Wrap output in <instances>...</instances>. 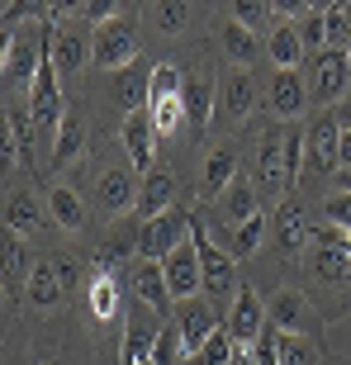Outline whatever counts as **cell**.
Segmentation results:
<instances>
[{
  "mask_svg": "<svg viewBox=\"0 0 351 365\" xmlns=\"http://www.w3.org/2000/svg\"><path fill=\"white\" fill-rule=\"evenodd\" d=\"M162 275H166V289H171L176 304L204 294V271H200V247H195V237L185 247H176L171 257L162 261Z\"/></svg>",
  "mask_w": 351,
  "mask_h": 365,
  "instance_id": "cell-18",
  "label": "cell"
},
{
  "mask_svg": "<svg viewBox=\"0 0 351 365\" xmlns=\"http://www.w3.org/2000/svg\"><path fill=\"white\" fill-rule=\"evenodd\" d=\"M86 309H91L95 323H114L123 309V294H119V284H114V275L109 271H95L91 284H86Z\"/></svg>",
  "mask_w": 351,
  "mask_h": 365,
  "instance_id": "cell-29",
  "label": "cell"
},
{
  "mask_svg": "<svg viewBox=\"0 0 351 365\" xmlns=\"http://www.w3.org/2000/svg\"><path fill=\"white\" fill-rule=\"evenodd\" d=\"M299 271H304V280H309L304 294L318 304L323 323H337L342 313H351V261L342 257L337 247L309 242L304 257H299Z\"/></svg>",
  "mask_w": 351,
  "mask_h": 365,
  "instance_id": "cell-1",
  "label": "cell"
},
{
  "mask_svg": "<svg viewBox=\"0 0 351 365\" xmlns=\"http://www.w3.org/2000/svg\"><path fill=\"white\" fill-rule=\"evenodd\" d=\"M351 166V133H342V148H337V171Z\"/></svg>",
  "mask_w": 351,
  "mask_h": 365,
  "instance_id": "cell-43",
  "label": "cell"
},
{
  "mask_svg": "<svg viewBox=\"0 0 351 365\" xmlns=\"http://www.w3.org/2000/svg\"><path fill=\"white\" fill-rule=\"evenodd\" d=\"M266 318L275 332H285V337H304V341H323V313H318V304H313L304 289H295V284H275L266 294Z\"/></svg>",
  "mask_w": 351,
  "mask_h": 365,
  "instance_id": "cell-3",
  "label": "cell"
},
{
  "mask_svg": "<svg viewBox=\"0 0 351 365\" xmlns=\"http://www.w3.org/2000/svg\"><path fill=\"white\" fill-rule=\"evenodd\" d=\"M309 76L304 71H270V81L261 86V105L270 109V119L275 123H295L304 119V109H309Z\"/></svg>",
  "mask_w": 351,
  "mask_h": 365,
  "instance_id": "cell-14",
  "label": "cell"
},
{
  "mask_svg": "<svg viewBox=\"0 0 351 365\" xmlns=\"http://www.w3.org/2000/svg\"><path fill=\"white\" fill-rule=\"evenodd\" d=\"M138 195H143V176L133 166H105L95 176V209H105L109 218H133Z\"/></svg>",
  "mask_w": 351,
  "mask_h": 365,
  "instance_id": "cell-13",
  "label": "cell"
},
{
  "mask_svg": "<svg viewBox=\"0 0 351 365\" xmlns=\"http://www.w3.org/2000/svg\"><path fill=\"white\" fill-rule=\"evenodd\" d=\"M342 53H347V62H351V43H347V48H342Z\"/></svg>",
  "mask_w": 351,
  "mask_h": 365,
  "instance_id": "cell-45",
  "label": "cell"
},
{
  "mask_svg": "<svg viewBox=\"0 0 351 365\" xmlns=\"http://www.w3.org/2000/svg\"><path fill=\"white\" fill-rule=\"evenodd\" d=\"M332 190H342V195H351V166H342L337 176H332Z\"/></svg>",
  "mask_w": 351,
  "mask_h": 365,
  "instance_id": "cell-42",
  "label": "cell"
},
{
  "mask_svg": "<svg viewBox=\"0 0 351 365\" xmlns=\"http://www.w3.org/2000/svg\"><path fill=\"white\" fill-rule=\"evenodd\" d=\"M34 365H67V361H62V356H48V351H39V356H34Z\"/></svg>",
  "mask_w": 351,
  "mask_h": 365,
  "instance_id": "cell-44",
  "label": "cell"
},
{
  "mask_svg": "<svg viewBox=\"0 0 351 365\" xmlns=\"http://www.w3.org/2000/svg\"><path fill=\"white\" fill-rule=\"evenodd\" d=\"M309 209L299 204V195H290V200L275 204V214H270V242H275V252H280L285 261H299L304 257V247H309Z\"/></svg>",
  "mask_w": 351,
  "mask_h": 365,
  "instance_id": "cell-16",
  "label": "cell"
},
{
  "mask_svg": "<svg viewBox=\"0 0 351 365\" xmlns=\"http://www.w3.org/2000/svg\"><path fill=\"white\" fill-rule=\"evenodd\" d=\"M180 105H185V119L195 128L214 119L218 109V76L214 71H185V91H180Z\"/></svg>",
  "mask_w": 351,
  "mask_h": 365,
  "instance_id": "cell-21",
  "label": "cell"
},
{
  "mask_svg": "<svg viewBox=\"0 0 351 365\" xmlns=\"http://www.w3.org/2000/svg\"><path fill=\"white\" fill-rule=\"evenodd\" d=\"M71 10L81 14L86 24H95V29H100V24H109V19H114V14H119L123 5H114V0H86V5H71Z\"/></svg>",
  "mask_w": 351,
  "mask_h": 365,
  "instance_id": "cell-41",
  "label": "cell"
},
{
  "mask_svg": "<svg viewBox=\"0 0 351 365\" xmlns=\"http://www.w3.org/2000/svg\"><path fill=\"white\" fill-rule=\"evenodd\" d=\"M266 232H270V218H266V214H257V218H247L243 228H233L228 237H214V242L223 247L233 261H243V257H257V252H261Z\"/></svg>",
  "mask_w": 351,
  "mask_h": 365,
  "instance_id": "cell-32",
  "label": "cell"
},
{
  "mask_svg": "<svg viewBox=\"0 0 351 365\" xmlns=\"http://www.w3.org/2000/svg\"><path fill=\"white\" fill-rule=\"evenodd\" d=\"M91 57V34L86 29H57L53 34V67L57 76H81Z\"/></svg>",
  "mask_w": 351,
  "mask_h": 365,
  "instance_id": "cell-25",
  "label": "cell"
},
{
  "mask_svg": "<svg viewBox=\"0 0 351 365\" xmlns=\"http://www.w3.org/2000/svg\"><path fill=\"white\" fill-rule=\"evenodd\" d=\"M133 294L143 299L157 318H176V299H171V289H166L162 261H138L133 266Z\"/></svg>",
  "mask_w": 351,
  "mask_h": 365,
  "instance_id": "cell-22",
  "label": "cell"
},
{
  "mask_svg": "<svg viewBox=\"0 0 351 365\" xmlns=\"http://www.w3.org/2000/svg\"><path fill=\"white\" fill-rule=\"evenodd\" d=\"M48 214H53V223L62 232H71V237L86 232V200L71 185H62V180H53V190H48Z\"/></svg>",
  "mask_w": 351,
  "mask_h": 365,
  "instance_id": "cell-27",
  "label": "cell"
},
{
  "mask_svg": "<svg viewBox=\"0 0 351 365\" xmlns=\"http://www.w3.org/2000/svg\"><path fill=\"white\" fill-rule=\"evenodd\" d=\"M176 209V176L166 171V166H157V171H148L143 176V195H138V218L143 223H152V218H162Z\"/></svg>",
  "mask_w": 351,
  "mask_h": 365,
  "instance_id": "cell-24",
  "label": "cell"
},
{
  "mask_svg": "<svg viewBox=\"0 0 351 365\" xmlns=\"http://www.w3.org/2000/svg\"><path fill=\"white\" fill-rule=\"evenodd\" d=\"M238 176H243L238 148H233V143H214V148L204 152V162H200V185H195V190H200V200H204V204H214Z\"/></svg>",
  "mask_w": 351,
  "mask_h": 365,
  "instance_id": "cell-19",
  "label": "cell"
},
{
  "mask_svg": "<svg viewBox=\"0 0 351 365\" xmlns=\"http://www.w3.org/2000/svg\"><path fill=\"white\" fill-rule=\"evenodd\" d=\"M76 284V261L71 257H48L34 266V275H29V309H39V313H53L67 304V289Z\"/></svg>",
  "mask_w": 351,
  "mask_h": 365,
  "instance_id": "cell-10",
  "label": "cell"
},
{
  "mask_svg": "<svg viewBox=\"0 0 351 365\" xmlns=\"http://www.w3.org/2000/svg\"><path fill=\"white\" fill-rule=\"evenodd\" d=\"M157 337H162V332L152 323H128V332H123V341H119V365H152Z\"/></svg>",
  "mask_w": 351,
  "mask_h": 365,
  "instance_id": "cell-34",
  "label": "cell"
},
{
  "mask_svg": "<svg viewBox=\"0 0 351 365\" xmlns=\"http://www.w3.org/2000/svg\"><path fill=\"white\" fill-rule=\"evenodd\" d=\"M190 237H195V209H180L176 204L171 214H162V218H152V223L138 228V261H166Z\"/></svg>",
  "mask_w": 351,
  "mask_h": 365,
  "instance_id": "cell-7",
  "label": "cell"
},
{
  "mask_svg": "<svg viewBox=\"0 0 351 365\" xmlns=\"http://www.w3.org/2000/svg\"><path fill=\"white\" fill-rule=\"evenodd\" d=\"M81 152H86V119L76 109H67V119H62V128H57V138H53V166L62 171V166H71Z\"/></svg>",
  "mask_w": 351,
  "mask_h": 365,
  "instance_id": "cell-33",
  "label": "cell"
},
{
  "mask_svg": "<svg viewBox=\"0 0 351 365\" xmlns=\"http://www.w3.org/2000/svg\"><path fill=\"white\" fill-rule=\"evenodd\" d=\"M270 327V318H266V299L252 289V284H243L238 294H233V304H228V313H223V332L233 337V346H257L261 341V332Z\"/></svg>",
  "mask_w": 351,
  "mask_h": 365,
  "instance_id": "cell-15",
  "label": "cell"
},
{
  "mask_svg": "<svg viewBox=\"0 0 351 365\" xmlns=\"http://www.w3.org/2000/svg\"><path fill=\"white\" fill-rule=\"evenodd\" d=\"M43 228V204L34 190H5V232H19V237H34Z\"/></svg>",
  "mask_w": 351,
  "mask_h": 365,
  "instance_id": "cell-26",
  "label": "cell"
},
{
  "mask_svg": "<svg viewBox=\"0 0 351 365\" xmlns=\"http://www.w3.org/2000/svg\"><path fill=\"white\" fill-rule=\"evenodd\" d=\"M337 148H342V123L332 109H318V119L304 123V166H299V185L295 190H313L323 180L337 176Z\"/></svg>",
  "mask_w": 351,
  "mask_h": 365,
  "instance_id": "cell-2",
  "label": "cell"
},
{
  "mask_svg": "<svg viewBox=\"0 0 351 365\" xmlns=\"http://www.w3.org/2000/svg\"><path fill=\"white\" fill-rule=\"evenodd\" d=\"M176 332H180V351L195 356L209 346V337H218L223 332V313H218V304L209 294H195L185 299V304H176Z\"/></svg>",
  "mask_w": 351,
  "mask_h": 365,
  "instance_id": "cell-11",
  "label": "cell"
},
{
  "mask_svg": "<svg viewBox=\"0 0 351 365\" xmlns=\"http://www.w3.org/2000/svg\"><path fill=\"white\" fill-rule=\"evenodd\" d=\"M152 29L157 34H166V38H180L190 29V5H180V0H162V5H152Z\"/></svg>",
  "mask_w": 351,
  "mask_h": 365,
  "instance_id": "cell-36",
  "label": "cell"
},
{
  "mask_svg": "<svg viewBox=\"0 0 351 365\" xmlns=\"http://www.w3.org/2000/svg\"><path fill=\"white\" fill-rule=\"evenodd\" d=\"M266 57H270V67H275V71H299V62H309V53H304V38H299V29L290 24V19H280V24L270 29Z\"/></svg>",
  "mask_w": 351,
  "mask_h": 365,
  "instance_id": "cell-28",
  "label": "cell"
},
{
  "mask_svg": "<svg viewBox=\"0 0 351 365\" xmlns=\"http://www.w3.org/2000/svg\"><path fill=\"white\" fill-rule=\"evenodd\" d=\"M133 62H138V10L123 5L109 24H100L91 34V67L114 76V71L133 67Z\"/></svg>",
  "mask_w": 351,
  "mask_h": 365,
  "instance_id": "cell-4",
  "label": "cell"
},
{
  "mask_svg": "<svg viewBox=\"0 0 351 365\" xmlns=\"http://www.w3.org/2000/svg\"><path fill=\"white\" fill-rule=\"evenodd\" d=\"M323 223H332L337 232H351V195H342V190H332L323 200Z\"/></svg>",
  "mask_w": 351,
  "mask_h": 365,
  "instance_id": "cell-40",
  "label": "cell"
},
{
  "mask_svg": "<svg viewBox=\"0 0 351 365\" xmlns=\"http://www.w3.org/2000/svg\"><path fill=\"white\" fill-rule=\"evenodd\" d=\"M257 100H261V86L252 76V67H228L218 76V114L228 123H247Z\"/></svg>",
  "mask_w": 351,
  "mask_h": 365,
  "instance_id": "cell-17",
  "label": "cell"
},
{
  "mask_svg": "<svg viewBox=\"0 0 351 365\" xmlns=\"http://www.w3.org/2000/svg\"><path fill=\"white\" fill-rule=\"evenodd\" d=\"M109 95L119 100L128 114H138V109H148V95H152V67L148 62H133V67H123L109 76Z\"/></svg>",
  "mask_w": 351,
  "mask_h": 365,
  "instance_id": "cell-23",
  "label": "cell"
},
{
  "mask_svg": "<svg viewBox=\"0 0 351 365\" xmlns=\"http://www.w3.org/2000/svg\"><path fill=\"white\" fill-rule=\"evenodd\" d=\"M233 19H238V24L243 29H252V34H257V29H275L280 24V14H275V5H257V0H238V5H233Z\"/></svg>",
  "mask_w": 351,
  "mask_h": 365,
  "instance_id": "cell-38",
  "label": "cell"
},
{
  "mask_svg": "<svg viewBox=\"0 0 351 365\" xmlns=\"http://www.w3.org/2000/svg\"><path fill=\"white\" fill-rule=\"evenodd\" d=\"M29 247L19 232H5V266H0V280H5V299L14 294H24L29 289Z\"/></svg>",
  "mask_w": 351,
  "mask_h": 365,
  "instance_id": "cell-31",
  "label": "cell"
},
{
  "mask_svg": "<svg viewBox=\"0 0 351 365\" xmlns=\"http://www.w3.org/2000/svg\"><path fill=\"white\" fill-rule=\"evenodd\" d=\"M275 365H318V351H313V341L304 337H275Z\"/></svg>",
  "mask_w": 351,
  "mask_h": 365,
  "instance_id": "cell-37",
  "label": "cell"
},
{
  "mask_svg": "<svg viewBox=\"0 0 351 365\" xmlns=\"http://www.w3.org/2000/svg\"><path fill=\"white\" fill-rule=\"evenodd\" d=\"M195 247H200V271H204V294L214 299H228L233 304V294L243 289V280H238V261L223 252V247L209 237V228H204V218L195 214Z\"/></svg>",
  "mask_w": 351,
  "mask_h": 365,
  "instance_id": "cell-8",
  "label": "cell"
},
{
  "mask_svg": "<svg viewBox=\"0 0 351 365\" xmlns=\"http://www.w3.org/2000/svg\"><path fill=\"white\" fill-rule=\"evenodd\" d=\"M119 143L128 152V166L133 171H157V128H152V114L148 109H138V114H123V128H119Z\"/></svg>",
  "mask_w": 351,
  "mask_h": 365,
  "instance_id": "cell-20",
  "label": "cell"
},
{
  "mask_svg": "<svg viewBox=\"0 0 351 365\" xmlns=\"http://www.w3.org/2000/svg\"><path fill=\"white\" fill-rule=\"evenodd\" d=\"M309 95L318 100V109H337L351 95V62L342 48H327V53L309 57Z\"/></svg>",
  "mask_w": 351,
  "mask_h": 365,
  "instance_id": "cell-12",
  "label": "cell"
},
{
  "mask_svg": "<svg viewBox=\"0 0 351 365\" xmlns=\"http://www.w3.org/2000/svg\"><path fill=\"white\" fill-rule=\"evenodd\" d=\"M218 43H223V57H228V67H252L261 57V43L252 29H243L238 19H223L218 24Z\"/></svg>",
  "mask_w": 351,
  "mask_h": 365,
  "instance_id": "cell-30",
  "label": "cell"
},
{
  "mask_svg": "<svg viewBox=\"0 0 351 365\" xmlns=\"http://www.w3.org/2000/svg\"><path fill=\"white\" fill-rule=\"evenodd\" d=\"M295 29H299V38H304V53H309V57L327 53V19H323V5H309V10L295 19Z\"/></svg>",
  "mask_w": 351,
  "mask_h": 365,
  "instance_id": "cell-35",
  "label": "cell"
},
{
  "mask_svg": "<svg viewBox=\"0 0 351 365\" xmlns=\"http://www.w3.org/2000/svg\"><path fill=\"white\" fill-rule=\"evenodd\" d=\"M29 119H34V133L39 138H57V128H62V119H67L62 76H57V67H53V48H48L39 76H34V86H29Z\"/></svg>",
  "mask_w": 351,
  "mask_h": 365,
  "instance_id": "cell-6",
  "label": "cell"
},
{
  "mask_svg": "<svg viewBox=\"0 0 351 365\" xmlns=\"http://www.w3.org/2000/svg\"><path fill=\"white\" fill-rule=\"evenodd\" d=\"M257 214H261V190H257V180L238 176L214 204H209V237H228L233 228H243L247 218H257Z\"/></svg>",
  "mask_w": 351,
  "mask_h": 365,
  "instance_id": "cell-9",
  "label": "cell"
},
{
  "mask_svg": "<svg viewBox=\"0 0 351 365\" xmlns=\"http://www.w3.org/2000/svg\"><path fill=\"white\" fill-rule=\"evenodd\" d=\"M233 351H238V346H233V337H228V332H218V337H209V346H204V351L190 356V365H233Z\"/></svg>",
  "mask_w": 351,
  "mask_h": 365,
  "instance_id": "cell-39",
  "label": "cell"
},
{
  "mask_svg": "<svg viewBox=\"0 0 351 365\" xmlns=\"http://www.w3.org/2000/svg\"><path fill=\"white\" fill-rule=\"evenodd\" d=\"M285 138H290V123H266L261 128V143H257V190L270 195L275 204L295 195V171H290Z\"/></svg>",
  "mask_w": 351,
  "mask_h": 365,
  "instance_id": "cell-5",
  "label": "cell"
}]
</instances>
